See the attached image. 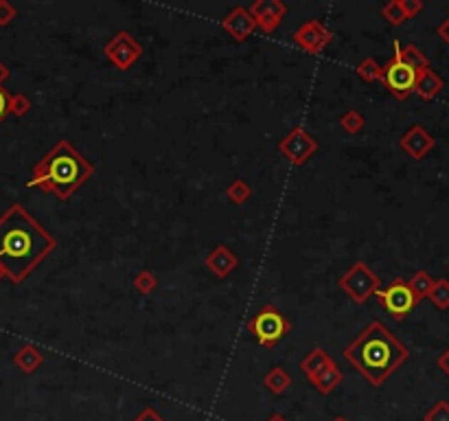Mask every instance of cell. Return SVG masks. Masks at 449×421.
Returning <instances> with one entry per match:
<instances>
[{
    "instance_id": "cell-1",
    "label": "cell",
    "mask_w": 449,
    "mask_h": 421,
    "mask_svg": "<svg viewBox=\"0 0 449 421\" xmlns=\"http://www.w3.org/2000/svg\"><path fill=\"white\" fill-rule=\"evenodd\" d=\"M55 248L57 239L20 202L9 204L0 215V268L14 285L26 281Z\"/></svg>"
},
{
    "instance_id": "cell-2",
    "label": "cell",
    "mask_w": 449,
    "mask_h": 421,
    "mask_svg": "<svg viewBox=\"0 0 449 421\" xmlns=\"http://www.w3.org/2000/svg\"><path fill=\"white\" fill-rule=\"evenodd\" d=\"M342 355L371 386H381L403 367L410 351L381 320H373L344 347Z\"/></svg>"
},
{
    "instance_id": "cell-3",
    "label": "cell",
    "mask_w": 449,
    "mask_h": 421,
    "mask_svg": "<svg viewBox=\"0 0 449 421\" xmlns=\"http://www.w3.org/2000/svg\"><path fill=\"white\" fill-rule=\"evenodd\" d=\"M95 173V165L90 163L77 147L62 138L33 165L31 178L26 187H36L44 193H53L57 200L68 202L79 187H83Z\"/></svg>"
},
{
    "instance_id": "cell-4",
    "label": "cell",
    "mask_w": 449,
    "mask_h": 421,
    "mask_svg": "<svg viewBox=\"0 0 449 421\" xmlns=\"http://www.w3.org/2000/svg\"><path fill=\"white\" fill-rule=\"evenodd\" d=\"M248 332L263 349H274L291 332V320L274 305H263L248 320Z\"/></svg>"
},
{
    "instance_id": "cell-5",
    "label": "cell",
    "mask_w": 449,
    "mask_h": 421,
    "mask_svg": "<svg viewBox=\"0 0 449 421\" xmlns=\"http://www.w3.org/2000/svg\"><path fill=\"white\" fill-rule=\"evenodd\" d=\"M338 285H340V290L353 300V303L362 305V303H366V300L381 288V281H379V277L371 270L368 263H364V261H355V263L346 270V273L340 277Z\"/></svg>"
},
{
    "instance_id": "cell-6",
    "label": "cell",
    "mask_w": 449,
    "mask_h": 421,
    "mask_svg": "<svg viewBox=\"0 0 449 421\" xmlns=\"http://www.w3.org/2000/svg\"><path fill=\"white\" fill-rule=\"evenodd\" d=\"M377 300H379V305L391 314L395 320H403L416 305H418V300L416 296L412 294L410 285L406 279H393L391 285L388 288H379L375 294H373Z\"/></svg>"
},
{
    "instance_id": "cell-7",
    "label": "cell",
    "mask_w": 449,
    "mask_h": 421,
    "mask_svg": "<svg viewBox=\"0 0 449 421\" xmlns=\"http://www.w3.org/2000/svg\"><path fill=\"white\" fill-rule=\"evenodd\" d=\"M395 46V44H393ZM418 73L412 71L408 64H403L399 59L397 46H395V55L388 59V62L381 66V81L388 88V93H391L395 99L403 101L414 93V83H416Z\"/></svg>"
},
{
    "instance_id": "cell-8",
    "label": "cell",
    "mask_w": 449,
    "mask_h": 421,
    "mask_svg": "<svg viewBox=\"0 0 449 421\" xmlns=\"http://www.w3.org/2000/svg\"><path fill=\"white\" fill-rule=\"evenodd\" d=\"M103 55L108 57V62L118 69V71H130L143 55L140 42L130 31H116L103 46Z\"/></svg>"
},
{
    "instance_id": "cell-9",
    "label": "cell",
    "mask_w": 449,
    "mask_h": 421,
    "mask_svg": "<svg viewBox=\"0 0 449 421\" xmlns=\"http://www.w3.org/2000/svg\"><path fill=\"white\" fill-rule=\"evenodd\" d=\"M279 152L294 167H303L318 152V141L303 126H296L279 141Z\"/></svg>"
},
{
    "instance_id": "cell-10",
    "label": "cell",
    "mask_w": 449,
    "mask_h": 421,
    "mask_svg": "<svg viewBox=\"0 0 449 421\" xmlns=\"http://www.w3.org/2000/svg\"><path fill=\"white\" fill-rule=\"evenodd\" d=\"M291 40L298 49H303L305 53L311 55H320L324 53V49L331 44L334 34L320 22V20H305L301 26L291 34Z\"/></svg>"
},
{
    "instance_id": "cell-11",
    "label": "cell",
    "mask_w": 449,
    "mask_h": 421,
    "mask_svg": "<svg viewBox=\"0 0 449 421\" xmlns=\"http://www.w3.org/2000/svg\"><path fill=\"white\" fill-rule=\"evenodd\" d=\"M248 11L254 18L257 29H261L263 34H274L287 14V5L281 0H254Z\"/></svg>"
},
{
    "instance_id": "cell-12",
    "label": "cell",
    "mask_w": 449,
    "mask_h": 421,
    "mask_svg": "<svg viewBox=\"0 0 449 421\" xmlns=\"http://www.w3.org/2000/svg\"><path fill=\"white\" fill-rule=\"evenodd\" d=\"M222 29L234 40V42H246L254 31H257V22L250 16L248 7H232L224 20H222Z\"/></svg>"
},
{
    "instance_id": "cell-13",
    "label": "cell",
    "mask_w": 449,
    "mask_h": 421,
    "mask_svg": "<svg viewBox=\"0 0 449 421\" xmlns=\"http://www.w3.org/2000/svg\"><path fill=\"white\" fill-rule=\"evenodd\" d=\"M401 149L414 161H423L436 145L434 136L423 128V126H412L399 141Z\"/></svg>"
},
{
    "instance_id": "cell-14",
    "label": "cell",
    "mask_w": 449,
    "mask_h": 421,
    "mask_svg": "<svg viewBox=\"0 0 449 421\" xmlns=\"http://www.w3.org/2000/svg\"><path fill=\"white\" fill-rule=\"evenodd\" d=\"M204 263L217 279H226V277H230L234 273V268L239 265V259L228 246L217 244L211 253L204 257Z\"/></svg>"
},
{
    "instance_id": "cell-15",
    "label": "cell",
    "mask_w": 449,
    "mask_h": 421,
    "mask_svg": "<svg viewBox=\"0 0 449 421\" xmlns=\"http://www.w3.org/2000/svg\"><path fill=\"white\" fill-rule=\"evenodd\" d=\"M14 365L26 373V375H31L36 373L42 365H44V353L42 349H38L36 345H22L16 353H14Z\"/></svg>"
},
{
    "instance_id": "cell-16",
    "label": "cell",
    "mask_w": 449,
    "mask_h": 421,
    "mask_svg": "<svg viewBox=\"0 0 449 421\" xmlns=\"http://www.w3.org/2000/svg\"><path fill=\"white\" fill-rule=\"evenodd\" d=\"M342 380H344V375H342L340 367L334 362V365L324 367L322 371H318L316 375H311V377H309V384L316 386L318 393L329 395V393H334V390L342 384Z\"/></svg>"
},
{
    "instance_id": "cell-17",
    "label": "cell",
    "mask_w": 449,
    "mask_h": 421,
    "mask_svg": "<svg viewBox=\"0 0 449 421\" xmlns=\"http://www.w3.org/2000/svg\"><path fill=\"white\" fill-rule=\"evenodd\" d=\"M443 86H445V81L432 69H428L423 73H418L416 83H414V93L421 97L423 101H432L443 90Z\"/></svg>"
},
{
    "instance_id": "cell-18",
    "label": "cell",
    "mask_w": 449,
    "mask_h": 421,
    "mask_svg": "<svg viewBox=\"0 0 449 421\" xmlns=\"http://www.w3.org/2000/svg\"><path fill=\"white\" fill-rule=\"evenodd\" d=\"M395 46H397V53H399V59L403 64H408L412 71H416V73H423V71H428L430 69V62H428V57H425V53L418 49V46H414V44H406V46H401L397 40L393 42Z\"/></svg>"
},
{
    "instance_id": "cell-19",
    "label": "cell",
    "mask_w": 449,
    "mask_h": 421,
    "mask_svg": "<svg viewBox=\"0 0 449 421\" xmlns=\"http://www.w3.org/2000/svg\"><path fill=\"white\" fill-rule=\"evenodd\" d=\"M336 360L329 355L322 347H314L303 360H301V371L305 373V377L309 380L311 375H316L318 371H322L324 367H329V365H334Z\"/></svg>"
},
{
    "instance_id": "cell-20",
    "label": "cell",
    "mask_w": 449,
    "mask_h": 421,
    "mask_svg": "<svg viewBox=\"0 0 449 421\" xmlns=\"http://www.w3.org/2000/svg\"><path fill=\"white\" fill-rule=\"evenodd\" d=\"M263 386L274 395H283L285 390L291 386V375L283 367H272L263 375Z\"/></svg>"
},
{
    "instance_id": "cell-21",
    "label": "cell",
    "mask_w": 449,
    "mask_h": 421,
    "mask_svg": "<svg viewBox=\"0 0 449 421\" xmlns=\"http://www.w3.org/2000/svg\"><path fill=\"white\" fill-rule=\"evenodd\" d=\"M408 285H410V290L416 296L418 303H421L423 298H428V294H430V290L434 285V279L425 273V270H418V273L412 275V279L408 281Z\"/></svg>"
},
{
    "instance_id": "cell-22",
    "label": "cell",
    "mask_w": 449,
    "mask_h": 421,
    "mask_svg": "<svg viewBox=\"0 0 449 421\" xmlns=\"http://www.w3.org/2000/svg\"><path fill=\"white\" fill-rule=\"evenodd\" d=\"M226 196L232 204H246L252 198V187L242 178H234L232 183L226 187Z\"/></svg>"
},
{
    "instance_id": "cell-23",
    "label": "cell",
    "mask_w": 449,
    "mask_h": 421,
    "mask_svg": "<svg viewBox=\"0 0 449 421\" xmlns=\"http://www.w3.org/2000/svg\"><path fill=\"white\" fill-rule=\"evenodd\" d=\"M364 126H366L364 114L359 112V110H355V108L346 110V112L340 116V128H342L346 134H359V132L364 130Z\"/></svg>"
},
{
    "instance_id": "cell-24",
    "label": "cell",
    "mask_w": 449,
    "mask_h": 421,
    "mask_svg": "<svg viewBox=\"0 0 449 421\" xmlns=\"http://www.w3.org/2000/svg\"><path fill=\"white\" fill-rule=\"evenodd\" d=\"M428 298L438 310H449V281L447 279H436Z\"/></svg>"
},
{
    "instance_id": "cell-25",
    "label": "cell",
    "mask_w": 449,
    "mask_h": 421,
    "mask_svg": "<svg viewBox=\"0 0 449 421\" xmlns=\"http://www.w3.org/2000/svg\"><path fill=\"white\" fill-rule=\"evenodd\" d=\"M357 77L366 81V83H375V81H381V66L375 62L373 57H366L364 62L357 64Z\"/></svg>"
},
{
    "instance_id": "cell-26",
    "label": "cell",
    "mask_w": 449,
    "mask_h": 421,
    "mask_svg": "<svg viewBox=\"0 0 449 421\" xmlns=\"http://www.w3.org/2000/svg\"><path fill=\"white\" fill-rule=\"evenodd\" d=\"M132 283H134V290L136 292H140V294L147 296V294H152L158 288V277L152 273V270H140L138 275H134Z\"/></svg>"
},
{
    "instance_id": "cell-27",
    "label": "cell",
    "mask_w": 449,
    "mask_h": 421,
    "mask_svg": "<svg viewBox=\"0 0 449 421\" xmlns=\"http://www.w3.org/2000/svg\"><path fill=\"white\" fill-rule=\"evenodd\" d=\"M381 16L391 22L393 26H399L408 20L406 11H403V5H401V0H391V3H386L381 7Z\"/></svg>"
},
{
    "instance_id": "cell-28",
    "label": "cell",
    "mask_w": 449,
    "mask_h": 421,
    "mask_svg": "<svg viewBox=\"0 0 449 421\" xmlns=\"http://www.w3.org/2000/svg\"><path fill=\"white\" fill-rule=\"evenodd\" d=\"M29 112H31V101H29V97L22 95V93H14L11 95V101H9V114L22 118Z\"/></svg>"
},
{
    "instance_id": "cell-29",
    "label": "cell",
    "mask_w": 449,
    "mask_h": 421,
    "mask_svg": "<svg viewBox=\"0 0 449 421\" xmlns=\"http://www.w3.org/2000/svg\"><path fill=\"white\" fill-rule=\"evenodd\" d=\"M423 421H449V402L440 400L436 402L428 412H425V419Z\"/></svg>"
},
{
    "instance_id": "cell-30",
    "label": "cell",
    "mask_w": 449,
    "mask_h": 421,
    "mask_svg": "<svg viewBox=\"0 0 449 421\" xmlns=\"http://www.w3.org/2000/svg\"><path fill=\"white\" fill-rule=\"evenodd\" d=\"M16 16H18V9L9 0H0V26H9Z\"/></svg>"
},
{
    "instance_id": "cell-31",
    "label": "cell",
    "mask_w": 449,
    "mask_h": 421,
    "mask_svg": "<svg viewBox=\"0 0 449 421\" xmlns=\"http://www.w3.org/2000/svg\"><path fill=\"white\" fill-rule=\"evenodd\" d=\"M132 421H165L162 419V415L156 410V408H152V406H147V408H143Z\"/></svg>"
},
{
    "instance_id": "cell-32",
    "label": "cell",
    "mask_w": 449,
    "mask_h": 421,
    "mask_svg": "<svg viewBox=\"0 0 449 421\" xmlns=\"http://www.w3.org/2000/svg\"><path fill=\"white\" fill-rule=\"evenodd\" d=\"M401 5H403V11H406L408 20L414 18V16H418V14H421V9H423L421 0H401Z\"/></svg>"
},
{
    "instance_id": "cell-33",
    "label": "cell",
    "mask_w": 449,
    "mask_h": 421,
    "mask_svg": "<svg viewBox=\"0 0 449 421\" xmlns=\"http://www.w3.org/2000/svg\"><path fill=\"white\" fill-rule=\"evenodd\" d=\"M9 101H11V95L3 86H0V123L9 116Z\"/></svg>"
},
{
    "instance_id": "cell-34",
    "label": "cell",
    "mask_w": 449,
    "mask_h": 421,
    "mask_svg": "<svg viewBox=\"0 0 449 421\" xmlns=\"http://www.w3.org/2000/svg\"><path fill=\"white\" fill-rule=\"evenodd\" d=\"M436 367H438V369H440V371L449 377V347H447V349H445V351L436 357Z\"/></svg>"
},
{
    "instance_id": "cell-35",
    "label": "cell",
    "mask_w": 449,
    "mask_h": 421,
    "mask_svg": "<svg viewBox=\"0 0 449 421\" xmlns=\"http://www.w3.org/2000/svg\"><path fill=\"white\" fill-rule=\"evenodd\" d=\"M436 36L445 42V44H449V18L447 20H443L440 24H438V29H436Z\"/></svg>"
},
{
    "instance_id": "cell-36",
    "label": "cell",
    "mask_w": 449,
    "mask_h": 421,
    "mask_svg": "<svg viewBox=\"0 0 449 421\" xmlns=\"http://www.w3.org/2000/svg\"><path fill=\"white\" fill-rule=\"evenodd\" d=\"M9 75H11L9 66L5 62H0V86H5V81L9 79Z\"/></svg>"
},
{
    "instance_id": "cell-37",
    "label": "cell",
    "mask_w": 449,
    "mask_h": 421,
    "mask_svg": "<svg viewBox=\"0 0 449 421\" xmlns=\"http://www.w3.org/2000/svg\"><path fill=\"white\" fill-rule=\"evenodd\" d=\"M267 421H287L281 412H274V415H269V419Z\"/></svg>"
},
{
    "instance_id": "cell-38",
    "label": "cell",
    "mask_w": 449,
    "mask_h": 421,
    "mask_svg": "<svg viewBox=\"0 0 449 421\" xmlns=\"http://www.w3.org/2000/svg\"><path fill=\"white\" fill-rule=\"evenodd\" d=\"M3 279H7V277H5V270L0 268V281H3Z\"/></svg>"
},
{
    "instance_id": "cell-39",
    "label": "cell",
    "mask_w": 449,
    "mask_h": 421,
    "mask_svg": "<svg viewBox=\"0 0 449 421\" xmlns=\"http://www.w3.org/2000/svg\"><path fill=\"white\" fill-rule=\"evenodd\" d=\"M334 421H349V419H346V417H336Z\"/></svg>"
},
{
    "instance_id": "cell-40",
    "label": "cell",
    "mask_w": 449,
    "mask_h": 421,
    "mask_svg": "<svg viewBox=\"0 0 449 421\" xmlns=\"http://www.w3.org/2000/svg\"><path fill=\"white\" fill-rule=\"evenodd\" d=\"M447 14H449V11H447Z\"/></svg>"
}]
</instances>
